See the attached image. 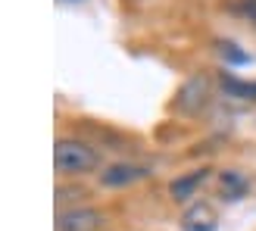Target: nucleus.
I'll list each match as a JSON object with an SVG mask.
<instances>
[{"instance_id":"4","label":"nucleus","mask_w":256,"mask_h":231,"mask_svg":"<svg viewBox=\"0 0 256 231\" xmlns=\"http://www.w3.org/2000/svg\"><path fill=\"white\" fill-rule=\"evenodd\" d=\"M150 166H140V162H128V160H119V162H110L100 169V184L104 188H132L138 182L150 178Z\"/></svg>"},{"instance_id":"6","label":"nucleus","mask_w":256,"mask_h":231,"mask_svg":"<svg viewBox=\"0 0 256 231\" xmlns=\"http://www.w3.org/2000/svg\"><path fill=\"white\" fill-rule=\"evenodd\" d=\"M219 228V212L212 203L197 200L182 212V231H216Z\"/></svg>"},{"instance_id":"5","label":"nucleus","mask_w":256,"mask_h":231,"mask_svg":"<svg viewBox=\"0 0 256 231\" xmlns=\"http://www.w3.org/2000/svg\"><path fill=\"white\" fill-rule=\"evenodd\" d=\"M210 175H212L210 166H200V169H194V172H184V175L172 178V182H169V197L175 203H190L197 197V190L210 182Z\"/></svg>"},{"instance_id":"2","label":"nucleus","mask_w":256,"mask_h":231,"mask_svg":"<svg viewBox=\"0 0 256 231\" xmlns=\"http://www.w3.org/2000/svg\"><path fill=\"white\" fill-rule=\"evenodd\" d=\"M210 100H212V84L206 75H190V78L178 88V94H175V110L182 112V116H200L203 110L210 106Z\"/></svg>"},{"instance_id":"10","label":"nucleus","mask_w":256,"mask_h":231,"mask_svg":"<svg viewBox=\"0 0 256 231\" xmlns=\"http://www.w3.org/2000/svg\"><path fill=\"white\" fill-rule=\"evenodd\" d=\"M228 10H232L234 16H240V19H247L253 28H256V0H232Z\"/></svg>"},{"instance_id":"1","label":"nucleus","mask_w":256,"mask_h":231,"mask_svg":"<svg viewBox=\"0 0 256 231\" xmlns=\"http://www.w3.org/2000/svg\"><path fill=\"white\" fill-rule=\"evenodd\" d=\"M54 169L60 178H82L100 169V150L84 138L60 134L54 144Z\"/></svg>"},{"instance_id":"3","label":"nucleus","mask_w":256,"mask_h":231,"mask_svg":"<svg viewBox=\"0 0 256 231\" xmlns=\"http://www.w3.org/2000/svg\"><path fill=\"white\" fill-rule=\"evenodd\" d=\"M106 216L94 206H60L56 210V231H104Z\"/></svg>"},{"instance_id":"8","label":"nucleus","mask_w":256,"mask_h":231,"mask_svg":"<svg viewBox=\"0 0 256 231\" xmlns=\"http://www.w3.org/2000/svg\"><path fill=\"white\" fill-rule=\"evenodd\" d=\"M219 84H222L225 97H232V100H256V82H240L238 75L222 72L219 75Z\"/></svg>"},{"instance_id":"11","label":"nucleus","mask_w":256,"mask_h":231,"mask_svg":"<svg viewBox=\"0 0 256 231\" xmlns=\"http://www.w3.org/2000/svg\"><path fill=\"white\" fill-rule=\"evenodd\" d=\"M62 4H75V0H62Z\"/></svg>"},{"instance_id":"7","label":"nucleus","mask_w":256,"mask_h":231,"mask_svg":"<svg viewBox=\"0 0 256 231\" xmlns=\"http://www.w3.org/2000/svg\"><path fill=\"white\" fill-rule=\"evenodd\" d=\"M219 184H222V200H244L250 194V178L240 169H222Z\"/></svg>"},{"instance_id":"9","label":"nucleus","mask_w":256,"mask_h":231,"mask_svg":"<svg viewBox=\"0 0 256 231\" xmlns=\"http://www.w3.org/2000/svg\"><path fill=\"white\" fill-rule=\"evenodd\" d=\"M216 50H219V56L225 62H232V66H247V62H250V54L240 50L234 41H216Z\"/></svg>"}]
</instances>
